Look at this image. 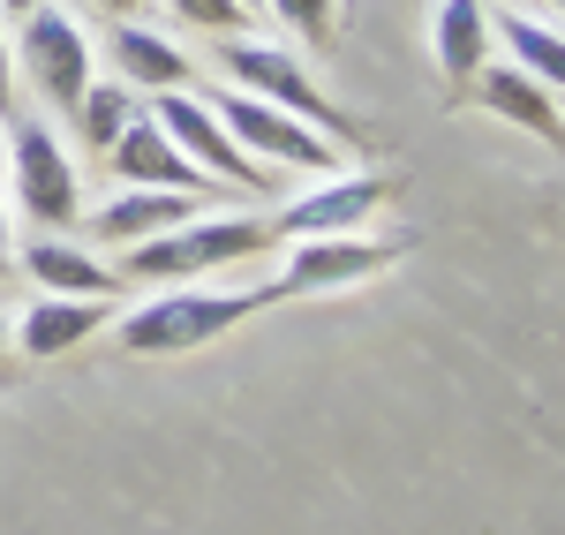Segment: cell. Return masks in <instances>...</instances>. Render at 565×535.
<instances>
[{"label": "cell", "instance_id": "1", "mask_svg": "<svg viewBox=\"0 0 565 535\" xmlns=\"http://www.w3.org/2000/svg\"><path fill=\"white\" fill-rule=\"evenodd\" d=\"M271 302H279L271 287H212V279H181V287H159L151 302H136V310L114 324V340H121L129 355H189V347L226 340L242 317L271 310Z\"/></svg>", "mask_w": 565, "mask_h": 535}, {"label": "cell", "instance_id": "2", "mask_svg": "<svg viewBox=\"0 0 565 535\" xmlns=\"http://www.w3.org/2000/svg\"><path fill=\"white\" fill-rule=\"evenodd\" d=\"M264 242V220H242V212H226V220H181L167 234H151V242H129L121 249V287H181V279H212L226 265H249Z\"/></svg>", "mask_w": 565, "mask_h": 535}, {"label": "cell", "instance_id": "3", "mask_svg": "<svg viewBox=\"0 0 565 535\" xmlns=\"http://www.w3.org/2000/svg\"><path fill=\"white\" fill-rule=\"evenodd\" d=\"M212 61H218V76H226L234 90H249V98H264V106H287L295 121H309L317 136H332L340 151H348V143H362V136H354V121L340 114V106H332V98H324V90H317V76H309V68L295 61V53H287V45L249 39V31H242V39L218 45Z\"/></svg>", "mask_w": 565, "mask_h": 535}, {"label": "cell", "instance_id": "4", "mask_svg": "<svg viewBox=\"0 0 565 535\" xmlns=\"http://www.w3.org/2000/svg\"><path fill=\"white\" fill-rule=\"evenodd\" d=\"M151 121L174 136V151H181V159H189L204 181H212V189H242V196H279V189H287V174L257 167V159H249V151L226 136V121L204 106V90H159Z\"/></svg>", "mask_w": 565, "mask_h": 535}, {"label": "cell", "instance_id": "5", "mask_svg": "<svg viewBox=\"0 0 565 535\" xmlns=\"http://www.w3.org/2000/svg\"><path fill=\"white\" fill-rule=\"evenodd\" d=\"M218 121H226V136L257 159V167H271V174H340V143L332 136H317L309 121H295L287 106H264V98H249V90H218V98H204Z\"/></svg>", "mask_w": 565, "mask_h": 535}, {"label": "cell", "instance_id": "6", "mask_svg": "<svg viewBox=\"0 0 565 535\" xmlns=\"http://www.w3.org/2000/svg\"><path fill=\"white\" fill-rule=\"evenodd\" d=\"M415 242L407 234H317V242H295V257H287V271L271 279V295L287 302V295H340V287H354V279H377L385 265H399Z\"/></svg>", "mask_w": 565, "mask_h": 535}, {"label": "cell", "instance_id": "7", "mask_svg": "<svg viewBox=\"0 0 565 535\" xmlns=\"http://www.w3.org/2000/svg\"><path fill=\"white\" fill-rule=\"evenodd\" d=\"M392 196H399V174H324L309 196H287V204H279V234H287V242L362 234V220H377Z\"/></svg>", "mask_w": 565, "mask_h": 535}, {"label": "cell", "instance_id": "8", "mask_svg": "<svg viewBox=\"0 0 565 535\" xmlns=\"http://www.w3.org/2000/svg\"><path fill=\"white\" fill-rule=\"evenodd\" d=\"M23 68H31V84H39L45 106H61V114H76L90 90V39L76 15H61V8H31L23 15Z\"/></svg>", "mask_w": 565, "mask_h": 535}, {"label": "cell", "instance_id": "9", "mask_svg": "<svg viewBox=\"0 0 565 535\" xmlns=\"http://www.w3.org/2000/svg\"><path fill=\"white\" fill-rule=\"evenodd\" d=\"M15 204H23L45 234L76 226L84 181H76V159L53 143V129H45V121H15Z\"/></svg>", "mask_w": 565, "mask_h": 535}, {"label": "cell", "instance_id": "10", "mask_svg": "<svg viewBox=\"0 0 565 535\" xmlns=\"http://www.w3.org/2000/svg\"><path fill=\"white\" fill-rule=\"evenodd\" d=\"M106 159H114V174L129 181V189H189V196H204V189H212V181H204V174H196V167L174 151V136L151 121V106H143L129 129H121V143H114Z\"/></svg>", "mask_w": 565, "mask_h": 535}, {"label": "cell", "instance_id": "11", "mask_svg": "<svg viewBox=\"0 0 565 535\" xmlns=\"http://www.w3.org/2000/svg\"><path fill=\"white\" fill-rule=\"evenodd\" d=\"M114 324V302H76V295H39L31 310H23V324H15V347L31 362H53L68 355V347H84V340H98Z\"/></svg>", "mask_w": 565, "mask_h": 535}, {"label": "cell", "instance_id": "12", "mask_svg": "<svg viewBox=\"0 0 565 535\" xmlns=\"http://www.w3.org/2000/svg\"><path fill=\"white\" fill-rule=\"evenodd\" d=\"M23 271L39 279V295H76V302H106V295H121V271L98 265L84 242H61V234H39V242L23 249Z\"/></svg>", "mask_w": 565, "mask_h": 535}, {"label": "cell", "instance_id": "13", "mask_svg": "<svg viewBox=\"0 0 565 535\" xmlns=\"http://www.w3.org/2000/svg\"><path fill=\"white\" fill-rule=\"evenodd\" d=\"M181 220H196V196L189 189H121L106 212H90V242L129 249V242H151V234H167Z\"/></svg>", "mask_w": 565, "mask_h": 535}, {"label": "cell", "instance_id": "14", "mask_svg": "<svg viewBox=\"0 0 565 535\" xmlns=\"http://www.w3.org/2000/svg\"><path fill=\"white\" fill-rule=\"evenodd\" d=\"M482 106L498 114V121H513V129H527L535 143H551V151H565V114H558V90H543L535 76H521V68H482L476 76Z\"/></svg>", "mask_w": 565, "mask_h": 535}, {"label": "cell", "instance_id": "15", "mask_svg": "<svg viewBox=\"0 0 565 535\" xmlns=\"http://www.w3.org/2000/svg\"><path fill=\"white\" fill-rule=\"evenodd\" d=\"M430 53L452 84H476L482 61H490V8L482 0H437L430 15Z\"/></svg>", "mask_w": 565, "mask_h": 535}, {"label": "cell", "instance_id": "16", "mask_svg": "<svg viewBox=\"0 0 565 535\" xmlns=\"http://www.w3.org/2000/svg\"><path fill=\"white\" fill-rule=\"evenodd\" d=\"M114 61H121V84L129 90H189V76H196V61H189L174 39L136 31V23L114 31Z\"/></svg>", "mask_w": 565, "mask_h": 535}, {"label": "cell", "instance_id": "17", "mask_svg": "<svg viewBox=\"0 0 565 535\" xmlns=\"http://www.w3.org/2000/svg\"><path fill=\"white\" fill-rule=\"evenodd\" d=\"M498 39H505L521 76H535L543 90H565V31L535 23V15H498Z\"/></svg>", "mask_w": 565, "mask_h": 535}, {"label": "cell", "instance_id": "18", "mask_svg": "<svg viewBox=\"0 0 565 535\" xmlns=\"http://www.w3.org/2000/svg\"><path fill=\"white\" fill-rule=\"evenodd\" d=\"M136 114H143V106H136L129 84H90L84 106H76V136H84V151H114Z\"/></svg>", "mask_w": 565, "mask_h": 535}, {"label": "cell", "instance_id": "19", "mask_svg": "<svg viewBox=\"0 0 565 535\" xmlns=\"http://www.w3.org/2000/svg\"><path fill=\"white\" fill-rule=\"evenodd\" d=\"M295 39H309V45H324L332 39V23H340V0H264Z\"/></svg>", "mask_w": 565, "mask_h": 535}, {"label": "cell", "instance_id": "20", "mask_svg": "<svg viewBox=\"0 0 565 535\" xmlns=\"http://www.w3.org/2000/svg\"><path fill=\"white\" fill-rule=\"evenodd\" d=\"M181 23H196V31H218V39H242L249 31V8L242 0H167Z\"/></svg>", "mask_w": 565, "mask_h": 535}, {"label": "cell", "instance_id": "21", "mask_svg": "<svg viewBox=\"0 0 565 535\" xmlns=\"http://www.w3.org/2000/svg\"><path fill=\"white\" fill-rule=\"evenodd\" d=\"M8 61H15V53L0 39V121H23V114H15V76H8Z\"/></svg>", "mask_w": 565, "mask_h": 535}, {"label": "cell", "instance_id": "22", "mask_svg": "<svg viewBox=\"0 0 565 535\" xmlns=\"http://www.w3.org/2000/svg\"><path fill=\"white\" fill-rule=\"evenodd\" d=\"M0 8H8V15H31V8H45V0H0Z\"/></svg>", "mask_w": 565, "mask_h": 535}, {"label": "cell", "instance_id": "23", "mask_svg": "<svg viewBox=\"0 0 565 535\" xmlns=\"http://www.w3.org/2000/svg\"><path fill=\"white\" fill-rule=\"evenodd\" d=\"M98 8H106V15H129V8H143V0H98Z\"/></svg>", "mask_w": 565, "mask_h": 535}, {"label": "cell", "instance_id": "24", "mask_svg": "<svg viewBox=\"0 0 565 535\" xmlns=\"http://www.w3.org/2000/svg\"><path fill=\"white\" fill-rule=\"evenodd\" d=\"M0 265H8V204H0Z\"/></svg>", "mask_w": 565, "mask_h": 535}, {"label": "cell", "instance_id": "25", "mask_svg": "<svg viewBox=\"0 0 565 535\" xmlns=\"http://www.w3.org/2000/svg\"><path fill=\"white\" fill-rule=\"evenodd\" d=\"M0 347H8V317H0Z\"/></svg>", "mask_w": 565, "mask_h": 535}, {"label": "cell", "instance_id": "26", "mask_svg": "<svg viewBox=\"0 0 565 535\" xmlns=\"http://www.w3.org/2000/svg\"><path fill=\"white\" fill-rule=\"evenodd\" d=\"M242 8H249V15H257V8H264V0H242Z\"/></svg>", "mask_w": 565, "mask_h": 535}, {"label": "cell", "instance_id": "27", "mask_svg": "<svg viewBox=\"0 0 565 535\" xmlns=\"http://www.w3.org/2000/svg\"><path fill=\"white\" fill-rule=\"evenodd\" d=\"M558 8H565V0H558Z\"/></svg>", "mask_w": 565, "mask_h": 535}]
</instances>
